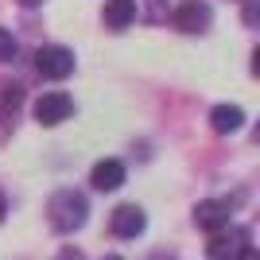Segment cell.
<instances>
[{
  "label": "cell",
  "instance_id": "6da1fadb",
  "mask_svg": "<svg viewBox=\"0 0 260 260\" xmlns=\"http://www.w3.org/2000/svg\"><path fill=\"white\" fill-rule=\"evenodd\" d=\"M86 214H89V202L86 194H78V190H58L51 194L47 202V217H51V225L58 233H74V229L86 225Z\"/></svg>",
  "mask_w": 260,
  "mask_h": 260
},
{
  "label": "cell",
  "instance_id": "7a4b0ae2",
  "mask_svg": "<svg viewBox=\"0 0 260 260\" xmlns=\"http://www.w3.org/2000/svg\"><path fill=\"white\" fill-rule=\"evenodd\" d=\"M35 70L51 82H62V78L74 74V51L66 47H39L35 51Z\"/></svg>",
  "mask_w": 260,
  "mask_h": 260
},
{
  "label": "cell",
  "instance_id": "3957f363",
  "mask_svg": "<svg viewBox=\"0 0 260 260\" xmlns=\"http://www.w3.org/2000/svg\"><path fill=\"white\" fill-rule=\"evenodd\" d=\"M70 117H74V98L62 93V89H51V93H43L35 101V120L47 124V128H54V124H62Z\"/></svg>",
  "mask_w": 260,
  "mask_h": 260
},
{
  "label": "cell",
  "instance_id": "277c9868",
  "mask_svg": "<svg viewBox=\"0 0 260 260\" xmlns=\"http://www.w3.org/2000/svg\"><path fill=\"white\" fill-rule=\"evenodd\" d=\"M175 27L186 35H202L210 27V20H214V12H210V4H202V0H186V4H179L175 8Z\"/></svg>",
  "mask_w": 260,
  "mask_h": 260
},
{
  "label": "cell",
  "instance_id": "5b68a950",
  "mask_svg": "<svg viewBox=\"0 0 260 260\" xmlns=\"http://www.w3.org/2000/svg\"><path fill=\"white\" fill-rule=\"evenodd\" d=\"M109 229H113V237H120V241H136L144 229H148V217H144L140 206H117L113 217H109Z\"/></svg>",
  "mask_w": 260,
  "mask_h": 260
},
{
  "label": "cell",
  "instance_id": "8992f818",
  "mask_svg": "<svg viewBox=\"0 0 260 260\" xmlns=\"http://www.w3.org/2000/svg\"><path fill=\"white\" fill-rule=\"evenodd\" d=\"M210 256H225V252H241V256H252V245H249V233L245 229H214L210 233V245H206Z\"/></svg>",
  "mask_w": 260,
  "mask_h": 260
},
{
  "label": "cell",
  "instance_id": "52a82bcc",
  "mask_svg": "<svg viewBox=\"0 0 260 260\" xmlns=\"http://www.w3.org/2000/svg\"><path fill=\"white\" fill-rule=\"evenodd\" d=\"M229 202H221V198H206V202H198L194 206V225L206 229V233H214V229H225L229 225Z\"/></svg>",
  "mask_w": 260,
  "mask_h": 260
},
{
  "label": "cell",
  "instance_id": "ba28073f",
  "mask_svg": "<svg viewBox=\"0 0 260 260\" xmlns=\"http://www.w3.org/2000/svg\"><path fill=\"white\" fill-rule=\"evenodd\" d=\"M124 179H128V171H124L120 159H101V163H93V171H89L93 190H120Z\"/></svg>",
  "mask_w": 260,
  "mask_h": 260
},
{
  "label": "cell",
  "instance_id": "9c48e42d",
  "mask_svg": "<svg viewBox=\"0 0 260 260\" xmlns=\"http://www.w3.org/2000/svg\"><path fill=\"white\" fill-rule=\"evenodd\" d=\"M23 109V86L20 82H12V78H0V124H16Z\"/></svg>",
  "mask_w": 260,
  "mask_h": 260
},
{
  "label": "cell",
  "instance_id": "30bf717a",
  "mask_svg": "<svg viewBox=\"0 0 260 260\" xmlns=\"http://www.w3.org/2000/svg\"><path fill=\"white\" fill-rule=\"evenodd\" d=\"M105 27H113V31H124V27H132V20H136V0H105Z\"/></svg>",
  "mask_w": 260,
  "mask_h": 260
},
{
  "label": "cell",
  "instance_id": "8fae6325",
  "mask_svg": "<svg viewBox=\"0 0 260 260\" xmlns=\"http://www.w3.org/2000/svg\"><path fill=\"white\" fill-rule=\"evenodd\" d=\"M210 124H214V132L229 136V132H237L245 124V109L241 105H214L210 109Z\"/></svg>",
  "mask_w": 260,
  "mask_h": 260
},
{
  "label": "cell",
  "instance_id": "7c38bea8",
  "mask_svg": "<svg viewBox=\"0 0 260 260\" xmlns=\"http://www.w3.org/2000/svg\"><path fill=\"white\" fill-rule=\"evenodd\" d=\"M12 58H16V35L0 27V62H12Z\"/></svg>",
  "mask_w": 260,
  "mask_h": 260
},
{
  "label": "cell",
  "instance_id": "4fadbf2b",
  "mask_svg": "<svg viewBox=\"0 0 260 260\" xmlns=\"http://www.w3.org/2000/svg\"><path fill=\"white\" fill-rule=\"evenodd\" d=\"M4 214H8V202H4V194H0V221H4Z\"/></svg>",
  "mask_w": 260,
  "mask_h": 260
},
{
  "label": "cell",
  "instance_id": "5bb4252c",
  "mask_svg": "<svg viewBox=\"0 0 260 260\" xmlns=\"http://www.w3.org/2000/svg\"><path fill=\"white\" fill-rule=\"evenodd\" d=\"M20 4H27V8H35V4H43V0H20Z\"/></svg>",
  "mask_w": 260,
  "mask_h": 260
}]
</instances>
